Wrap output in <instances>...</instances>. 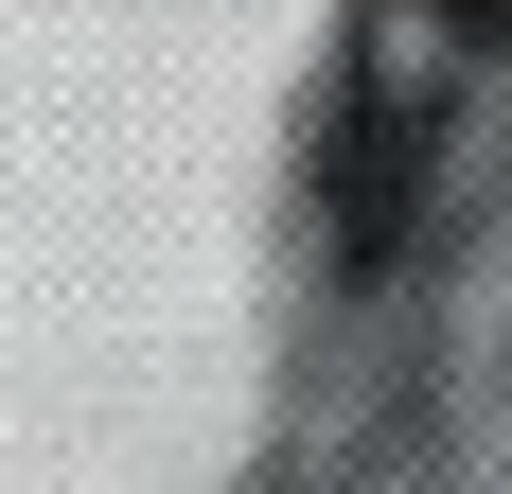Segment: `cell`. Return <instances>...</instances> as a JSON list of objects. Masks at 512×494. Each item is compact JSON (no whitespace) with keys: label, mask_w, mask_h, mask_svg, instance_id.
Listing matches in <instances>:
<instances>
[{"label":"cell","mask_w":512,"mask_h":494,"mask_svg":"<svg viewBox=\"0 0 512 494\" xmlns=\"http://www.w3.org/2000/svg\"><path fill=\"white\" fill-rule=\"evenodd\" d=\"M442 18H460V36H512V0H442Z\"/></svg>","instance_id":"cell-1"}]
</instances>
